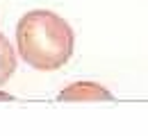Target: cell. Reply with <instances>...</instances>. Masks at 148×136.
<instances>
[{
    "mask_svg": "<svg viewBox=\"0 0 148 136\" xmlns=\"http://www.w3.org/2000/svg\"><path fill=\"white\" fill-rule=\"evenodd\" d=\"M75 48L73 27L48 9L23 14L16 25V50L34 70L62 68Z\"/></svg>",
    "mask_w": 148,
    "mask_h": 136,
    "instance_id": "6da1fadb",
    "label": "cell"
},
{
    "mask_svg": "<svg viewBox=\"0 0 148 136\" xmlns=\"http://www.w3.org/2000/svg\"><path fill=\"white\" fill-rule=\"evenodd\" d=\"M57 100H66V102H77V100H112V93L96 84V82H73L69 84L64 91H59Z\"/></svg>",
    "mask_w": 148,
    "mask_h": 136,
    "instance_id": "7a4b0ae2",
    "label": "cell"
},
{
    "mask_svg": "<svg viewBox=\"0 0 148 136\" xmlns=\"http://www.w3.org/2000/svg\"><path fill=\"white\" fill-rule=\"evenodd\" d=\"M14 73H16V50L12 48L5 34H0V86Z\"/></svg>",
    "mask_w": 148,
    "mask_h": 136,
    "instance_id": "3957f363",
    "label": "cell"
},
{
    "mask_svg": "<svg viewBox=\"0 0 148 136\" xmlns=\"http://www.w3.org/2000/svg\"><path fill=\"white\" fill-rule=\"evenodd\" d=\"M9 100H14V95H9V93L0 91V102H9Z\"/></svg>",
    "mask_w": 148,
    "mask_h": 136,
    "instance_id": "277c9868",
    "label": "cell"
}]
</instances>
